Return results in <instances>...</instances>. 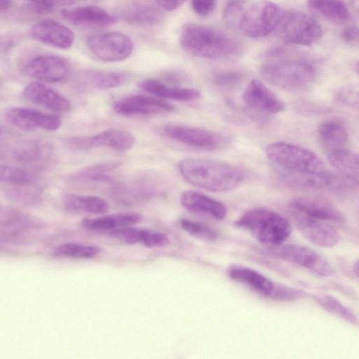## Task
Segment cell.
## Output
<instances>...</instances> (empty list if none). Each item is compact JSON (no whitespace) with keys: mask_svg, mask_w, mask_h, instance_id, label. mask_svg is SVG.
Masks as SVG:
<instances>
[{"mask_svg":"<svg viewBox=\"0 0 359 359\" xmlns=\"http://www.w3.org/2000/svg\"><path fill=\"white\" fill-rule=\"evenodd\" d=\"M265 154L278 177L289 186L302 189H345L344 179L330 172L323 161L307 149L288 142L269 144Z\"/></svg>","mask_w":359,"mask_h":359,"instance_id":"1","label":"cell"},{"mask_svg":"<svg viewBox=\"0 0 359 359\" xmlns=\"http://www.w3.org/2000/svg\"><path fill=\"white\" fill-rule=\"evenodd\" d=\"M259 73L273 86L287 90H302L313 83L317 69L308 57L291 49L279 48L264 54Z\"/></svg>","mask_w":359,"mask_h":359,"instance_id":"2","label":"cell"},{"mask_svg":"<svg viewBox=\"0 0 359 359\" xmlns=\"http://www.w3.org/2000/svg\"><path fill=\"white\" fill-rule=\"evenodd\" d=\"M183 50L196 57L216 61H231L244 52L243 43L217 28L196 23L185 24L180 34Z\"/></svg>","mask_w":359,"mask_h":359,"instance_id":"3","label":"cell"},{"mask_svg":"<svg viewBox=\"0 0 359 359\" xmlns=\"http://www.w3.org/2000/svg\"><path fill=\"white\" fill-rule=\"evenodd\" d=\"M178 168L187 182L214 192L230 191L244 178L238 167L214 159L186 158L180 162Z\"/></svg>","mask_w":359,"mask_h":359,"instance_id":"4","label":"cell"},{"mask_svg":"<svg viewBox=\"0 0 359 359\" xmlns=\"http://www.w3.org/2000/svg\"><path fill=\"white\" fill-rule=\"evenodd\" d=\"M234 225L258 242L270 246L282 244L292 231L290 222L284 216L264 208L247 210L235 221Z\"/></svg>","mask_w":359,"mask_h":359,"instance_id":"5","label":"cell"},{"mask_svg":"<svg viewBox=\"0 0 359 359\" xmlns=\"http://www.w3.org/2000/svg\"><path fill=\"white\" fill-rule=\"evenodd\" d=\"M284 11L269 0H243L231 29L249 38L264 37L276 29Z\"/></svg>","mask_w":359,"mask_h":359,"instance_id":"6","label":"cell"},{"mask_svg":"<svg viewBox=\"0 0 359 359\" xmlns=\"http://www.w3.org/2000/svg\"><path fill=\"white\" fill-rule=\"evenodd\" d=\"M276 29L285 41L305 46L316 43L323 35L316 19L301 11L284 13Z\"/></svg>","mask_w":359,"mask_h":359,"instance_id":"7","label":"cell"},{"mask_svg":"<svg viewBox=\"0 0 359 359\" xmlns=\"http://www.w3.org/2000/svg\"><path fill=\"white\" fill-rule=\"evenodd\" d=\"M161 131L176 142L200 149H219L231 142L229 135L200 127L170 124L164 126Z\"/></svg>","mask_w":359,"mask_h":359,"instance_id":"8","label":"cell"},{"mask_svg":"<svg viewBox=\"0 0 359 359\" xmlns=\"http://www.w3.org/2000/svg\"><path fill=\"white\" fill-rule=\"evenodd\" d=\"M272 255L287 262L304 268L320 276L327 277L333 273L330 263L315 250L297 244H280L271 246Z\"/></svg>","mask_w":359,"mask_h":359,"instance_id":"9","label":"cell"},{"mask_svg":"<svg viewBox=\"0 0 359 359\" xmlns=\"http://www.w3.org/2000/svg\"><path fill=\"white\" fill-rule=\"evenodd\" d=\"M90 53L98 60L120 62L127 59L133 50L132 40L127 35L118 32L95 34L87 40Z\"/></svg>","mask_w":359,"mask_h":359,"instance_id":"10","label":"cell"},{"mask_svg":"<svg viewBox=\"0 0 359 359\" xmlns=\"http://www.w3.org/2000/svg\"><path fill=\"white\" fill-rule=\"evenodd\" d=\"M164 182L153 174H142L124 182H114L111 194L122 203H132L147 200L161 194Z\"/></svg>","mask_w":359,"mask_h":359,"instance_id":"11","label":"cell"},{"mask_svg":"<svg viewBox=\"0 0 359 359\" xmlns=\"http://www.w3.org/2000/svg\"><path fill=\"white\" fill-rule=\"evenodd\" d=\"M135 142V136L123 130H107L90 136L74 137L66 139L69 147L79 151L98 148L111 149L118 151L130 149Z\"/></svg>","mask_w":359,"mask_h":359,"instance_id":"12","label":"cell"},{"mask_svg":"<svg viewBox=\"0 0 359 359\" xmlns=\"http://www.w3.org/2000/svg\"><path fill=\"white\" fill-rule=\"evenodd\" d=\"M6 118L11 125L24 131L39 129L55 131L58 130L62 124L60 118L56 115L18 107L8 109L6 112Z\"/></svg>","mask_w":359,"mask_h":359,"instance_id":"13","label":"cell"},{"mask_svg":"<svg viewBox=\"0 0 359 359\" xmlns=\"http://www.w3.org/2000/svg\"><path fill=\"white\" fill-rule=\"evenodd\" d=\"M114 111L123 116L156 115L172 112L174 106L161 98L143 95H130L115 100Z\"/></svg>","mask_w":359,"mask_h":359,"instance_id":"14","label":"cell"},{"mask_svg":"<svg viewBox=\"0 0 359 359\" xmlns=\"http://www.w3.org/2000/svg\"><path fill=\"white\" fill-rule=\"evenodd\" d=\"M244 103L250 109L269 114H277L286 109L285 103L261 81L252 79L243 95Z\"/></svg>","mask_w":359,"mask_h":359,"instance_id":"15","label":"cell"},{"mask_svg":"<svg viewBox=\"0 0 359 359\" xmlns=\"http://www.w3.org/2000/svg\"><path fill=\"white\" fill-rule=\"evenodd\" d=\"M290 206L293 214L325 222L339 223L344 220L341 212L330 202L315 197L292 199Z\"/></svg>","mask_w":359,"mask_h":359,"instance_id":"16","label":"cell"},{"mask_svg":"<svg viewBox=\"0 0 359 359\" xmlns=\"http://www.w3.org/2000/svg\"><path fill=\"white\" fill-rule=\"evenodd\" d=\"M69 67L65 59L56 55H42L31 59L25 66V72L39 81L55 83L64 80Z\"/></svg>","mask_w":359,"mask_h":359,"instance_id":"17","label":"cell"},{"mask_svg":"<svg viewBox=\"0 0 359 359\" xmlns=\"http://www.w3.org/2000/svg\"><path fill=\"white\" fill-rule=\"evenodd\" d=\"M292 215L301 233L313 244L322 248H332L339 242L340 233L329 223Z\"/></svg>","mask_w":359,"mask_h":359,"instance_id":"18","label":"cell"},{"mask_svg":"<svg viewBox=\"0 0 359 359\" xmlns=\"http://www.w3.org/2000/svg\"><path fill=\"white\" fill-rule=\"evenodd\" d=\"M61 14L69 22L83 27L102 28L117 21L116 17L104 8L93 5L64 8Z\"/></svg>","mask_w":359,"mask_h":359,"instance_id":"19","label":"cell"},{"mask_svg":"<svg viewBox=\"0 0 359 359\" xmlns=\"http://www.w3.org/2000/svg\"><path fill=\"white\" fill-rule=\"evenodd\" d=\"M32 36L38 41L60 48H69L74 41V34L67 26L52 20H43L32 28Z\"/></svg>","mask_w":359,"mask_h":359,"instance_id":"20","label":"cell"},{"mask_svg":"<svg viewBox=\"0 0 359 359\" xmlns=\"http://www.w3.org/2000/svg\"><path fill=\"white\" fill-rule=\"evenodd\" d=\"M180 201L187 210L215 220H223L227 215V208L224 203L194 191L182 193Z\"/></svg>","mask_w":359,"mask_h":359,"instance_id":"21","label":"cell"},{"mask_svg":"<svg viewBox=\"0 0 359 359\" xmlns=\"http://www.w3.org/2000/svg\"><path fill=\"white\" fill-rule=\"evenodd\" d=\"M23 94L29 101L54 112L64 113L70 109V102L65 97L40 82L28 84Z\"/></svg>","mask_w":359,"mask_h":359,"instance_id":"22","label":"cell"},{"mask_svg":"<svg viewBox=\"0 0 359 359\" xmlns=\"http://www.w3.org/2000/svg\"><path fill=\"white\" fill-rule=\"evenodd\" d=\"M108 234L126 244H140L147 248H161L169 243L164 233L136 227H123L111 231Z\"/></svg>","mask_w":359,"mask_h":359,"instance_id":"23","label":"cell"},{"mask_svg":"<svg viewBox=\"0 0 359 359\" xmlns=\"http://www.w3.org/2000/svg\"><path fill=\"white\" fill-rule=\"evenodd\" d=\"M226 274L230 279L245 285L262 296L269 297L273 289L274 282L257 270L242 264L230 265Z\"/></svg>","mask_w":359,"mask_h":359,"instance_id":"24","label":"cell"},{"mask_svg":"<svg viewBox=\"0 0 359 359\" xmlns=\"http://www.w3.org/2000/svg\"><path fill=\"white\" fill-rule=\"evenodd\" d=\"M139 87L158 97L188 102L198 99L201 92L194 88L170 86L158 79H147L141 81Z\"/></svg>","mask_w":359,"mask_h":359,"instance_id":"25","label":"cell"},{"mask_svg":"<svg viewBox=\"0 0 359 359\" xmlns=\"http://www.w3.org/2000/svg\"><path fill=\"white\" fill-rule=\"evenodd\" d=\"M142 220V216L136 212H120L105 215L95 219H86L82 226L93 231H111L117 229L130 226Z\"/></svg>","mask_w":359,"mask_h":359,"instance_id":"26","label":"cell"},{"mask_svg":"<svg viewBox=\"0 0 359 359\" xmlns=\"http://www.w3.org/2000/svg\"><path fill=\"white\" fill-rule=\"evenodd\" d=\"M119 162H105L86 167L70 176L76 183H111L119 168Z\"/></svg>","mask_w":359,"mask_h":359,"instance_id":"27","label":"cell"},{"mask_svg":"<svg viewBox=\"0 0 359 359\" xmlns=\"http://www.w3.org/2000/svg\"><path fill=\"white\" fill-rule=\"evenodd\" d=\"M64 208L73 212H89L102 214L107 212V202L101 197L93 195H82L67 193L62 196Z\"/></svg>","mask_w":359,"mask_h":359,"instance_id":"28","label":"cell"},{"mask_svg":"<svg viewBox=\"0 0 359 359\" xmlns=\"http://www.w3.org/2000/svg\"><path fill=\"white\" fill-rule=\"evenodd\" d=\"M313 11L333 23L342 25L351 20V12L344 0H307Z\"/></svg>","mask_w":359,"mask_h":359,"instance_id":"29","label":"cell"},{"mask_svg":"<svg viewBox=\"0 0 359 359\" xmlns=\"http://www.w3.org/2000/svg\"><path fill=\"white\" fill-rule=\"evenodd\" d=\"M330 164L339 175L358 184V156L347 148L327 153Z\"/></svg>","mask_w":359,"mask_h":359,"instance_id":"30","label":"cell"},{"mask_svg":"<svg viewBox=\"0 0 359 359\" xmlns=\"http://www.w3.org/2000/svg\"><path fill=\"white\" fill-rule=\"evenodd\" d=\"M318 133L327 154L347 148L348 133L340 123L334 121H325L320 125Z\"/></svg>","mask_w":359,"mask_h":359,"instance_id":"31","label":"cell"},{"mask_svg":"<svg viewBox=\"0 0 359 359\" xmlns=\"http://www.w3.org/2000/svg\"><path fill=\"white\" fill-rule=\"evenodd\" d=\"M87 83L96 88L106 90L122 86L128 79L126 72L118 71L88 70L85 73Z\"/></svg>","mask_w":359,"mask_h":359,"instance_id":"32","label":"cell"},{"mask_svg":"<svg viewBox=\"0 0 359 359\" xmlns=\"http://www.w3.org/2000/svg\"><path fill=\"white\" fill-rule=\"evenodd\" d=\"M161 13L156 8L148 4H137L124 11V19L135 25H151L158 22Z\"/></svg>","mask_w":359,"mask_h":359,"instance_id":"33","label":"cell"},{"mask_svg":"<svg viewBox=\"0 0 359 359\" xmlns=\"http://www.w3.org/2000/svg\"><path fill=\"white\" fill-rule=\"evenodd\" d=\"M100 252V248L91 245L65 243L55 247L53 255L56 257L69 259H90Z\"/></svg>","mask_w":359,"mask_h":359,"instance_id":"34","label":"cell"},{"mask_svg":"<svg viewBox=\"0 0 359 359\" xmlns=\"http://www.w3.org/2000/svg\"><path fill=\"white\" fill-rule=\"evenodd\" d=\"M317 301L329 312L337 315L353 325L358 324L356 315L334 297L330 294H321L317 297Z\"/></svg>","mask_w":359,"mask_h":359,"instance_id":"35","label":"cell"},{"mask_svg":"<svg viewBox=\"0 0 359 359\" xmlns=\"http://www.w3.org/2000/svg\"><path fill=\"white\" fill-rule=\"evenodd\" d=\"M179 224L185 232L201 241H215L219 236L215 229L199 222L182 218Z\"/></svg>","mask_w":359,"mask_h":359,"instance_id":"36","label":"cell"},{"mask_svg":"<svg viewBox=\"0 0 359 359\" xmlns=\"http://www.w3.org/2000/svg\"><path fill=\"white\" fill-rule=\"evenodd\" d=\"M32 182V176L24 169L0 165V183H11L20 186L29 185Z\"/></svg>","mask_w":359,"mask_h":359,"instance_id":"37","label":"cell"},{"mask_svg":"<svg viewBox=\"0 0 359 359\" xmlns=\"http://www.w3.org/2000/svg\"><path fill=\"white\" fill-rule=\"evenodd\" d=\"M306 295V293L304 290L275 283L269 298L282 302H291L303 298Z\"/></svg>","mask_w":359,"mask_h":359,"instance_id":"38","label":"cell"},{"mask_svg":"<svg viewBox=\"0 0 359 359\" xmlns=\"http://www.w3.org/2000/svg\"><path fill=\"white\" fill-rule=\"evenodd\" d=\"M243 79V74L239 72L228 71L217 74L214 83L221 87L229 88L239 83Z\"/></svg>","mask_w":359,"mask_h":359,"instance_id":"39","label":"cell"},{"mask_svg":"<svg viewBox=\"0 0 359 359\" xmlns=\"http://www.w3.org/2000/svg\"><path fill=\"white\" fill-rule=\"evenodd\" d=\"M9 198L16 202L33 204L39 201V195L38 193L26 189H15L9 193Z\"/></svg>","mask_w":359,"mask_h":359,"instance_id":"40","label":"cell"},{"mask_svg":"<svg viewBox=\"0 0 359 359\" xmlns=\"http://www.w3.org/2000/svg\"><path fill=\"white\" fill-rule=\"evenodd\" d=\"M216 0H191L193 11L201 16L210 15L216 7Z\"/></svg>","mask_w":359,"mask_h":359,"instance_id":"41","label":"cell"},{"mask_svg":"<svg viewBox=\"0 0 359 359\" xmlns=\"http://www.w3.org/2000/svg\"><path fill=\"white\" fill-rule=\"evenodd\" d=\"M39 9L51 11L60 6H70L78 0H28Z\"/></svg>","mask_w":359,"mask_h":359,"instance_id":"42","label":"cell"},{"mask_svg":"<svg viewBox=\"0 0 359 359\" xmlns=\"http://www.w3.org/2000/svg\"><path fill=\"white\" fill-rule=\"evenodd\" d=\"M341 38L348 44H358V31L357 27L349 26L344 29L341 33Z\"/></svg>","mask_w":359,"mask_h":359,"instance_id":"43","label":"cell"},{"mask_svg":"<svg viewBox=\"0 0 359 359\" xmlns=\"http://www.w3.org/2000/svg\"><path fill=\"white\" fill-rule=\"evenodd\" d=\"M18 152V156L22 159L34 158L38 155V148L33 144H25L21 147Z\"/></svg>","mask_w":359,"mask_h":359,"instance_id":"44","label":"cell"},{"mask_svg":"<svg viewBox=\"0 0 359 359\" xmlns=\"http://www.w3.org/2000/svg\"><path fill=\"white\" fill-rule=\"evenodd\" d=\"M155 1L161 9L172 11L178 8L185 0H155Z\"/></svg>","mask_w":359,"mask_h":359,"instance_id":"45","label":"cell"},{"mask_svg":"<svg viewBox=\"0 0 359 359\" xmlns=\"http://www.w3.org/2000/svg\"><path fill=\"white\" fill-rule=\"evenodd\" d=\"M11 5V0H0V11H5L8 10Z\"/></svg>","mask_w":359,"mask_h":359,"instance_id":"46","label":"cell"},{"mask_svg":"<svg viewBox=\"0 0 359 359\" xmlns=\"http://www.w3.org/2000/svg\"><path fill=\"white\" fill-rule=\"evenodd\" d=\"M353 271L356 277L358 276V260L353 264Z\"/></svg>","mask_w":359,"mask_h":359,"instance_id":"47","label":"cell"},{"mask_svg":"<svg viewBox=\"0 0 359 359\" xmlns=\"http://www.w3.org/2000/svg\"><path fill=\"white\" fill-rule=\"evenodd\" d=\"M2 133H3V131H2V128H1V126H0V137H1V135H2Z\"/></svg>","mask_w":359,"mask_h":359,"instance_id":"48","label":"cell"}]
</instances>
